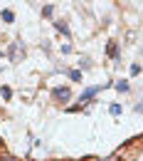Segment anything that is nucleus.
I'll return each instance as SVG.
<instances>
[{
  "instance_id": "nucleus-1",
  "label": "nucleus",
  "mask_w": 143,
  "mask_h": 161,
  "mask_svg": "<svg viewBox=\"0 0 143 161\" xmlns=\"http://www.w3.org/2000/svg\"><path fill=\"white\" fill-rule=\"evenodd\" d=\"M8 57H10V62H20L22 57H25V42L15 40L10 45V50H8Z\"/></svg>"
},
{
  "instance_id": "nucleus-2",
  "label": "nucleus",
  "mask_w": 143,
  "mask_h": 161,
  "mask_svg": "<svg viewBox=\"0 0 143 161\" xmlns=\"http://www.w3.org/2000/svg\"><path fill=\"white\" fill-rule=\"evenodd\" d=\"M106 87H111V84H109V82H104L101 87H89V89H86V92L82 94V102H89V99H94V97H96V94H99L101 89H106Z\"/></svg>"
},
{
  "instance_id": "nucleus-3",
  "label": "nucleus",
  "mask_w": 143,
  "mask_h": 161,
  "mask_svg": "<svg viewBox=\"0 0 143 161\" xmlns=\"http://www.w3.org/2000/svg\"><path fill=\"white\" fill-rule=\"evenodd\" d=\"M52 97H54L57 102H69L72 99V92H69L67 87H57V89L52 92Z\"/></svg>"
},
{
  "instance_id": "nucleus-4",
  "label": "nucleus",
  "mask_w": 143,
  "mask_h": 161,
  "mask_svg": "<svg viewBox=\"0 0 143 161\" xmlns=\"http://www.w3.org/2000/svg\"><path fill=\"white\" fill-rule=\"evenodd\" d=\"M0 18H3L5 22H13V20H15V13H13V10H3V13H0Z\"/></svg>"
},
{
  "instance_id": "nucleus-5",
  "label": "nucleus",
  "mask_w": 143,
  "mask_h": 161,
  "mask_svg": "<svg viewBox=\"0 0 143 161\" xmlns=\"http://www.w3.org/2000/svg\"><path fill=\"white\" fill-rule=\"evenodd\" d=\"M0 94H3L5 99H10V97H13V89H10V87H0Z\"/></svg>"
},
{
  "instance_id": "nucleus-6",
  "label": "nucleus",
  "mask_w": 143,
  "mask_h": 161,
  "mask_svg": "<svg viewBox=\"0 0 143 161\" xmlns=\"http://www.w3.org/2000/svg\"><path fill=\"white\" fill-rule=\"evenodd\" d=\"M69 80L79 82V80H82V72H79V69H72V72H69Z\"/></svg>"
},
{
  "instance_id": "nucleus-7",
  "label": "nucleus",
  "mask_w": 143,
  "mask_h": 161,
  "mask_svg": "<svg viewBox=\"0 0 143 161\" xmlns=\"http://www.w3.org/2000/svg\"><path fill=\"white\" fill-rule=\"evenodd\" d=\"M54 25H57V30H59V32L69 35V27H67V22H54Z\"/></svg>"
},
{
  "instance_id": "nucleus-8",
  "label": "nucleus",
  "mask_w": 143,
  "mask_h": 161,
  "mask_svg": "<svg viewBox=\"0 0 143 161\" xmlns=\"http://www.w3.org/2000/svg\"><path fill=\"white\" fill-rule=\"evenodd\" d=\"M109 112H111L114 117H119V114H121V104H111V109H109Z\"/></svg>"
},
{
  "instance_id": "nucleus-9",
  "label": "nucleus",
  "mask_w": 143,
  "mask_h": 161,
  "mask_svg": "<svg viewBox=\"0 0 143 161\" xmlns=\"http://www.w3.org/2000/svg\"><path fill=\"white\" fill-rule=\"evenodd\" d=\"M116 89L119 92H128V82H116Z\"/></svg>"
},
{
  "instance_id": "nucleus-10",
  "label": "nucleus",
  "mask_w": 143,
  "mask_h": 161,
  "mask_svg": "<svg viewBox=\"0 0 143 161\" xmlns=\"http://www.w3.org/2000/svg\"><path fill=\"white\" fill-rule=\"evenodd\" d=\"M116 52H119L116 45H109V57H116Z\"/></svg>"
},
{
  "instance_id": "nucleus-11",
  "label": "nucleus",
  "mask_w": 143,
  "mask_h": 161,
  "mask_svg": "<svg viewBox=\"0 0 143 161\" xmlns=\"http://www.w3.org/2000/svg\"><path fill=\"white\" fill-rule=\"evenodd\" d=\"M0 161H20V159H15V156H10V154H3V156H0Z\"/></svg>"
},
{
  "instance_id": "nucleus-12",
  "label": "nucleus",
  "mask_w": 143,
  "mask_h": 161,
  "mask_svg": "<svg viewBox=\"0 0 143 161\" xmlns=\"http://www.w3.org/2000/svg\"><path fill=\"white\" fill-rule=\"evenodd\" d=\"M0 57H3V52H0Z\"/></svg>"
}]
</instances>
